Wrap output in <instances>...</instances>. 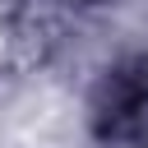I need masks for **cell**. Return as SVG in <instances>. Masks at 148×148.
I'll return each instance as SVG.
<instances>
[{"instance_id":"obj_1","label":"cell","mask_w":148,"mask_h":148,"mask_svg":"<svg viewBox=\"0 0 148 148\" xmlns=\"http://www.w3.org/2000/svg\"><path fill=\"white\" fill-rule=\"evenodd\" d=\"M97 134L106 148H148V65H125L106 79Z\"/></svg>"}]
</instances>
